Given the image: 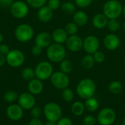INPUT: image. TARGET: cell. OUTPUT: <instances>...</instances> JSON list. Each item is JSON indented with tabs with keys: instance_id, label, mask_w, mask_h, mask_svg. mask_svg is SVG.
<instances>
[{
	"instance_id": "obj_1",
	"label": "cell",
	"mask_w": 125,
	"mask_h": 125,
	"mask_svg": "<svg viewBox=\"0 0 125 125\" xmlns=\"http://www.w3.org/2000/svg\"><path fill=\"white\" fill-rule=\"evenodd\" d=\"M96 83L91 78L82 79L76 86V92L78 95L84 100L92 97L96 92Z\"/></svg>"
},
{
	"instance_id": "obj_2",
	"label": "cell",
	"mask_w": 125,
	"mask_h": 125,
	"mask_svg": "<svg viewBox=\"0 0 125 125\" xmlns=\"http://www.w3.org/2000/svg\"><path fill=\"white\" fill-rule=\"evenodd\" d=\"M123 6L119 0H108L103 7V13L108 19L119 18L122 14Z\"/></svg>"
},
{
	"instance_id": "obj_3",
	"label": "cell",
	"mask_w": 125,
	"mask_h": 125,
	"mask_svg": "<svg viewBox=\"0 0 125 125\" xmlns=\"http://www.w3.org/2000/svg\"><path fill=\"white\" fill-rule=\"evenodd\" d=\"M66 49L62 44L52 42L46 50V55L48 59L53 62H60L65 59Z\"/></svg>"
},
{
	"instance_id": "obj_4",
	"label": "cell",
	"mask_w": 125,
	"mask_h": 125,
	"mask_svg": "<svg viewBox=\"0 0 125 125\" xmlns=\"http://www.w3.org/2000/svg\"><path fill=\"white\" fill-rule=\"evenodd\" d=\"M14 35L18 41L21 42H28L34 37V31L31 26L27 23H22L15 28Z\"/></svg>"
},
{
	"instance_id": "obj_5",
	"label": "cell",
	"mask_w": 125,
	"mask_h": 125,
	"mask_svg": "<svg viewBox=\"0 0 125 125\" xmlns=\"http://www.w3.org/2000/svg\"><path fill=\"white\" fill-rule=\"evenodd\" d=\"M43 114L46 119L49 122H56L62 115V110L59 105L56 103L50 102L45 105Z\"/></svg>"
},
{
	"instance_id": "obj_6",
	"label": "cell",
	"mask_w": 125,
	"mask_h": 125,
	"mask_svg": "<svg viewBox=\"0 0 125 125\" xmlns=\"http://www.w3.org/2000/svg\"><path fill=\"white\" fill-rule=\"evenodd\" d=\"M34 73L35 77L42 81L51 78L53 73V68L49 62L42 61L37 64L34 69Z\"/></svg>"
},
{
	"instance_id": "obj_7",
	"label": "cell",
	"mask_w": 125,
	"mask_h": 125,
	"mask_svg": "<svg viewBox=\"0 0 125 125\" xmlns=\"http://www.w3.org/2000/svg\"><path fill=\"white\" fill-rule=\"evenodd\" d=\"M25 62L24 53L18 49L10 50L6 56V63L11 67L17 68L23 64Z\"/></svg>"
},
{
	"instance_id": "obj_8",
	"label": "cell",
	"mask_w": 125,
	"mask_h": 125,
	"mask_svg": "<svg viewBox=\"0 0 125 125\" xmlns=\"http://www.w3.org/2000/svg\"><path fill=\"white\" fill-rule=\"evenodd\" d=\"M29 5L26 2L21 0L15 1L11 5L10 12L13 17L17 19H23L29 14Z\"/></svg>"
},
{
	"instance_id": "obj_9",
	"label": "cell",
	"mask_w": 125,
	"mask_h": 125,
	"mask_svg": "<svg viewBox=\"0 0 125 125\" xmlns=\"http://www.w3.org/2000/svg\"><path fill=\"white\" fill-rule=\"evenodd\" d=\"M51 84L57 89H64L67 88L70 84V78L67 74L62 73V71L54 72L51 77Z\"/></svg>"
},
{
	"instance_id": "obj_10",
	"label": "cell",
	"mask_w": 125,
	"mask_h": 125,
	"mask_svg": "<svg viewBox=\"0 0 125 125\" xmlns=\"http://www.w3.org/2000/svg\"><path fill=\"white\" fill-rule=\"evenodd\" d=\"M116 114L111 108H103L97 114V120L100 125H112L116 120Z\"/></svg>"
},
{
	"instance_id": "obj_11",
	"label": "cell",
	"mask_w": 125,
	"mask_h": 125,
	"mask_svg": "<svg viewBox=\"0 0 125 125\" xmlns=\"http://www.w3.org/2000/svg\"><path fill=\"white\" fill-rule=\"evenodd\" d=\"M100 40L94 35H88L83 40V49L87 54H94L99 50Z\"/></svg>"
},
{
	"instance_id": "obj_12",
	"label": "cell",
	"mask_w": 125,
	"mask_h": 125,
	"mask_svg": "<svg viewBox=\"0 0 125 125\" xmlns=\"http://www.w3.org/2000/svg\"><path fill=\"white\" fill-rule=\"evenodd\" d=\"M18 105L23 110H31L36 103V100L34 95L29 92H23L18 96Z\"/></svg>"
},
{
	"instance_id": "obj_13",
	"label": "cell",
	"mask_w": 125,
	"mask_h": 125,
	"mask_svg": "<svg viewBox=\"0 0 125 125\" xmlns=\"http://www.w3.org/2000/svg\"><path fill=\"white\" fill-rule=\"evenodd\" d=\"M67 48L72 52H78L83 48V40L78 35H70L68 36L66 42Z\"/></svg>"
},
{
	"instance_id": "obj_14",
	"label": "cell",
	"mask_w": 125,
	"mask_h": 125,
	"mask_svg": "<svg viewBox=\"0 0 125 125\" xmlns=\"http://www.w3.org/2000/svg\"><path fill=\"white\" fill-rule=\"evenodd\" d=\"M7 117L12 121H19L23 116V109L18 104H11L6 111Z\"/></svg>"
},
{
	"instance_id": "obj_15",
	"label": "cell",
	"mask_w": 125,
	"mask_h": 125,
	"mask_svg": "<svg viewBox=\"0 0 125 125\" xmlns=\"http://www.w3.org/2000/svg\"><path fill=\"white\" fill-rule=\"evenodd\" d=\"M120 43L121 41L119 37L114 33L107 34L103 40L104 46L109 51H115L118 49Z\"/></svg>"
},
{
	"instance_id": "obj_16",
	"label": "cell",
	"mask_w": 125,
	"mask_h": 125,
	"mask_svg": "<svg viewBox=\"0 0 125 125\" xmlns=\"http://www.w3.org/2000/svg\"><path fill=\"white\" fill-rule=\"evenodd\" d=\"M35 45L40 48H47L53 42L51 34L47 31H41L38 33L35 37Z\"/></svg>"
},
{
	"instance_id": "obj_17",
	"label": "cell",
	"mask_w": 125,
	"mask_h": 125,
	"mask_svg": "<svg viewBox=\"0 0 125 125\" xmlns=\"http://www.w3.org/2000/svg\"><path fill=\"white\" fill-rule=\"evenodd\" d=\"M37 15L40 21L42 23H48L52 19L53 12L48 5H44L43 7L38 9Z\"/></svg>"
},
{
	"instance_id": "obj_18",
	"label": "cell",
	"mask_w": 125,
	"mask_h": 125,
	"mask_svg": "<svg viewBox=\"0 0 125 125\" xmlns=\"http://www.w3.org/2000/svg\"><path fill=\"white\" fill-rule=\"evenodd\" d=\"M68 36L69 35L67 34V31L63 28H56L53 31L51 34L53 42L56 43H59V44L64 43Z\"/></svg>"
},
{
	"instance_id": "obj_19",
	"label": "cell",
	"mask_w": 125,
	"mask_h": 125,
	"mask_svg": "<svg viewBox=\"0 0 125 125\" xmlns=\"http://www.w3.org/2000/svg\"><path fill=\"white\" fill-rule=\"evenodd\" d=\"M28 90L29 92L33 95L40 94L43 91V83L42 81L37 78L29 81L28 83Z\"/></svg>"
},
{
	"instance_id": "obj_20",
	"label": "cell",
	"mask_w": 125,
	"mask_h": 125,
	"mask_svg": "<svg viewBox=\"0 0 125 125\" xmlns=\"http://www.w3.org/2000/svg\"><path fill=\"white\" fill-rule=\"evenodd\" d=\"M108 18L103 13H97L93 16L92 23L94 28L97 29H102L107 26Z\"/></svg>"
},
{
	"instance_id": "obj_21",
	"label": "cell",
	"mask_w": 125,
	"mask_h": 125,
	"mask_svg": "<svg viewBox=\"0 0 125 125\" xmlns=\"http://www.w3.org/2000/svg\"><path fill=\"white\" fill-rule=\"evenodd\" d=\"M73 22L78 26H83L86 25L89 21V16L87 13L83 10H78L73 15Z\"/></svg>"
},
{
	"instance_id": "obj_22",
	"label": "cell",
	"mask_w": 125,
	"mask_h": 125,
	"mask_svg": "<svg viewBox=\"0 0 125 125\" xmlns=\"http://www.w3.org/2000/svg\"><path fill=\"white\" fill-rule=\"evenodd\" d=\"M95 63L96 62L94 61L93 55H92V54H86V55H85L82 58V59L81 61V67L83 69H86V70L92 69L94 66Z\"/></svg>"
},
{
	"instance_id": "obj_23",
	"label": "cell",
	"mask_w": 125,
	"mask_h": 125,
	"mask_svg": "<svg viewBox=\"0 0 125 125\" xmlns=\"http://www.w3.org/2000/svg\"><path fill=\"white\" fill-rule=\"evenodd\" d=\"M86 110L85 105L80 101H76L73 103L71 106V111L73 114L75 116H81L83 114Z\"/></svg>"
},
{
	"instance_id": "obj_24",
	"label": "cell",
	"mask_w": 125,
	"mask_h": 125,
	"mask_svg": "<svg viewBox=\"0 0 125 125\" xmlns=\"http://www.w3.org/2000/svg\"><path fill=\"white\" fill-rule=\"evenodd\" d=\"M86 109L89 112H94L99 108V102L98 100L94 97H90L86 100V102L84 103Z\"/></svg>"
},
{
	"instance_id": "obj_25",
	"label": "cell",
	"mask_w": 125,
	"mask_h": 125,
	"mask_svg": "<svg viewBox=\"0 0 125 125\" xmlns=\"http://www.w3.org/2000/svg\"><path fill=\"white\" fill-rule=\"evenodd\" d=\"M61 9L66 15H73L76 11V5L75 4L71 1H64L61 4Z\"/></svg>"
},
{
	"instance_id": "obj_26",
	"label": "cell",
	"mask_w": 125,
	"mask_h": 125,
	"mask_svg": "<svg viewBox=\"0 0 125 125\" xmlns=\"http://www.w3.org/2000/svg\"><path fill=\"white\" fill-rule=\"evenodd\" d=\"M59 69L62 73L69 74L73 70V64L71 61L64 59L59 62Z\"/></svg>"
},
{
	"instance_id": "obj_27",
	"label": "cell",
	"mask_w": 125,
	"mask_h": 125,
	"mask_svg": "<svg viewBox=\"0 0 125 125\" xmlns=\"http://www.w3.org/2000/svg\"><path fill=\"white\" fill-rule=\"evenodd\" d=\"M109 92L114 94H118L122 92L123 89V86L121 82L118 81H114L110 83L108 86Z\"/></svg>"
},
{
	"instance_id": "obj_28",
	"label": "cell",
	"mask_w": 125,
	"mask_h": 125,
	"mask_svg": "<svg viewBox=\"0 0 125 125\" xmlns=\"http://www.w3.org/2000/svg\"><path fill=\"white\" fill-rule=\"evenodd\" d=\"M21 77L24 81H30L35 78L34 70L31 67H26L21 72Z\"/></svg>"
},
{
	"instance_id": "obj_29",
	"label": "cell",
	"mask_w": 125,
	"mask_h": 125,
	"mask_svg": "<svg viewBox=\"0 0 125 125\" xmlns=\"http://www.w3.org/2000/svg\"><path fill=\"white\" fill-rule=\"evenodd\" d=\"M18 96L19 95L17 94L16 92H15L13 90H8L4 94L3 98L7 103H12L15 102L16 100H18Z\"/></svg>"
},
{
	"instance_id": "obj_30",
	"label": "cell",
	"mask_w": 125,
	"mask_h": 125,
	"mask_svg": "<svg viewBox=\"0 0 125 125\" xmlns=\"http://www.w3.org/2000/svg\"><path fill=\"white\" fill-rule=\"evenodd\" d=\"M108 29L114 33L116 31H117L120 27H121V23L120 21L118 20V18H115V19H109L108 22V25H107Z\"/></svg>"
},
{
	"instance_id": "obj_31",
	"label": "cell",
	"mask_w": 125,
	"mask_h": 125,
	"mask_svg": "<svg viewBox=\"0 0 125 125\" xmlns=\"http://www.w3.org/2000/svg\"><path fill=\"white\" fill-rule=\"evenodd\" d=\"M78 26L73 21V22H69L64 27L65 31H67V34L70 35H74L76 34L78 31Z\"/></svg>"
},
{
	"instance_id": "obj_32",
	"label": "cell",
	"mask_w": 125,
	"mask_h": 125,
	"mask_svg": "<svg viewBox=\"0 0 125 125\" xmlns=\"http://www.w3.org/2000/svg\"><path fill=\"white\" fill-rule=\"evenodd\" d=\"M48 0H26L27 4L34 9H39L45 5Z\"/></svg>"
},
{
	"instance_id": "obj_33",
	"label": "cell",
	"mask_w": 125,
	"mask_h": 125,
	"mask_svg": "<svg viewBox=\"0 0 125 125\" xmlns=\"http://www.w3.org/2000/svg\"><path fill=\"white\" fill-rule=\"evenodd\" d=\"M62 99L66 102H71L74 99V93L72 91V89L69 88H65L62 90Z\"/></svg>"
},
{
	"instance_id": "obj_34",
	"label": "cell",
	"mask_w": 125,
	"mask_h": 125,
	"mask_svg": "<svg viewBox=\"0 0 125 125\" xmlns=\"http://www.w3.org/2000/svg\"><path fill=\"white\" fill-rule=\"evenodd\" d=\"M92 55H93V57H94V61H95L96 63H99V64L103 63L105 61V53L103 51H100L99 50L97 51H96Z\"/></svg>"
},
{
	"instance_id": "obj_35",
	"label": "cell",
	"mask_w": 125,
	"mask_h": 125,
	"mask_svg": "<svg viewBox=\"0 0 125 125\" xmlns=\"http://www.w3.org/2000/svg\"><path fill=\"white\" fill-rule=\"evenodd\" d=\"M61 1L60 0H48L47 5L53 11L58 10L59 7H61Z\"/></svg>"
},
{
	"instance_id": "obj_36",
	"label": "cell",
	"mask_w": 125,
	"mask_h": 125,
	"mask_svg": "<svg viewBox=\"0 0 125 125\" xmlns=\"http://www.w3.org/2000/svg\"><path fill=\"white\" fill-rule=\"evenodd\" d=\"M93 0H75V4L80 8H86L89 7Z\"/></svg>"
},
{
	"instance_id": "obj_37",
	"label": "cell",
	"mask_w": 125,
	"mask_h": 125,
	"mask_svg": "<svg viewBox=\"0 0 125 125\" xmlns=\"http://www.w3.org/2000/svg\"><path fill=\"white\" fill-rule=\"evenodd\" d=\"M97 119L92 116V115H88L86 116L83 119V125H95L97 123Z\"/></svg>"
},
{
	"instance_id": "obj_38",
	"label": "cell",
	"mask_w": 125,
	"mask_h": 125,
	"mask_svg": "<svg viewBox=\"0 0 125 125\" xmlns=\"http://www.w3.org/2000/svg\"><path fill=\"white\" fill-rule=\"evenodd\" d=\"M42 114V110L40 107L34 105L31 109V115L32 118L34 119H39Z\"/></svg>"
},
{
	"instance_id": "obj_39",
	"label": "cell",
	"mask_w": 125,
	"mask_h": 125,
	"mask_svg": "<svg viewBox=\"0 0 125 125\" xmlns=\"http://www.w3.org/2000/svg\"><path fill=\"white\" fill-rule=\"evenodd\" d=\"M56 125H73V121L68 117H61L57 122Z\"/></svg>"
},
{
	"instance_id": "obj_40",
	"label": "cell",
	"mask_w": 125,
	"mask_h": 125,
	"mask_svg": "<svg viewBox=\"0 0 125 125\" xmlns=\"http://www.w3.org/2000/svg\"><path fill=\"white\" fill-rule=\"evenodd\" d=\"M42 48L37 45H34L31 48V53H32V55H34L35 56H40L42 53Z\"/></svg>"
},
{
	"instance_id": "obj_41",
	"label": "cell",
	"mask_w": 125,
	"mask_h": 125,
	"mask_svg": "<svg viewBox=\"0 0 125 125\" xmlns=\"http://www.w3.org/2000/svg\"><path fill=\"white\" fill-rule=\"evenodd\" d=\"M10 49L9 48V46L7 44H0V53L4 55V56H7V54L10 52Z\"/></svg>"
},
{
	"instance_id": "obj_42",
	"label": "cell",
	"mask_w": 125,
	"mask_h": 125,
	"mask_svg": "<svg viewBox=\"0 0 125 125\" xmlns=\"http://www.w3.org/2000/svg\"><path fill=\"white\" fill-rule=\"evenodd\" d=\"M13 0H1L0 1V4L2 7H10L11 5L13 3Z\"/></svg>"
},
{
	"instance_id": "obj_43",
	"label": "cell",
	"mask_w": 125,
	"mask_h": 125,
	"mask_svg": "<svg viewBox=\"0 0 125 125\" xmlns=\"http://www.w3.org/2000/svg\"><path fill=\"white\" fill-rule=\"evenodd\" d=\"M28 125H44L43 123L42 122V121L40 119H34L32 118L30 122H29Z\"/></svg>"
},
{
	"instance_id": "obj_44",
	"label": "cell",
	"mask_w": 125,
	"mask_h": 125,
	"mask_svg": "<svg viewBox=\"0 0 125 125\" xmlns=\"http://www.w3.org/2000/svg\"><path fill=\"white\" fill-rule=\"evenodd\" d=\"M6 63V56L0 53V67H3Z\"/></svg>"
},
{
	"instance_id": "obj_45",
	"label": "cell",
	"mask_w": 125,
	"mask_h": 125,
	"mask_svg": "<svg viewBox=\"0 0 125 125\" xmlns=\"http://www.w3.org/2000/svg\"><path fill=\"white\" fill-rule=\"evenodd\" d=\"M44 125H56V122H49V121H48Z\"/></svg>"
},
{
	"instance_id": "obj_46",
	"label": "cell",
	"mask_w": 125,
	"mask_h": 125,
	"mask_svg": "<svg viewBox=\"0 0 125 125\" xmlns=\"http://www.w3.org/2000/svg\"><path fill=\"white\" fill-rule=\"evenodd\" d=\"M3 41H4V36H3V34L0 32V44H1Z\"/></svg>"
},
{
	"instance_id": "obj_47",
	"label": "cell",
	"mask_w": 125,
	"mask_h": 125,
	"mask_svg": "<svg viewBox=\"0 0 125 125\" xmlns=\"http://www.w3.org/2000/svg\"><path fill=\"white\" fill-rule=\"evenodd\" d=\"M122 29H124V31H125V21L123 22V23H122Z\"/></svg>"
},
{
	"instance_id": "obj_48",
	"label": "cell",
	"mask_w": 125,
	"mask_h": 125,
	"mask_svg": "<svg viewBox=\"0 0 125 125\" xmlns=\"http://www.w3.org/2000/svg\"><path fill=\"white\" fill-rule=\"evenodd\" d=\"M122 13H123L124 16L125 17V5L123 7V11H122Z\"/></svg>"
},
{
	"instance_id": "obj_49",
	"label": "cell",
	"mask_w": 125,
	"mask_h": 125,
	"mask_svg": "<svg viewBox=\"0 0 125 125\" xmlns=\"http://www.w3.org/2000/svg\"><path fill=\"white\" fill-rule=\"evenodd\" d=\"M123 125H125V116L124 117V119H123V124H122Z\"/></svg>"
},
{
	"instance_id": "obj_50",
	"label": "cell",
	"mask_w": 125,
	"mask_h": 125,
	"mask_svg": "<svg viewBox=\"0 0 125 125\" xmlns=\"http://www.w3.org/2000/svg\"><path fill=\"white\" fill-rule=\"evenodd\" d=\"M124 65H125V62H124Z\"/></svg>"
},
{
	"instance_id": "obj_51",
	"label": "cell",
	"mask_w": 125,
	"mask_h": 125,
	"mask_svg": "<svg viewBox=\"0 0 125 125\" xmlns=\"http://www.w3.org/2000/svg\"></svg>"
},
{
	"instance_id": "obj_52",
	"label": "cell",
	"mask_w": 125,
	"mask_h": 125,
	"mask_svg": "<svg viewBox=\"0 0 125 125\" xmlns=\"http://www.w3.org/2000/svg\"></svg>"
},
{
	"instance_id": "obj_53",
	"label": "cell",
	"mask_w": 125,
	"mask_h": 125,
	"mask_svg": "<svg viewBox=\"0 0 125 125\" xmlns=\"http://www.w3.org/2000/svg\"><path fill=\"white\" fill-rule=\"evenodd\" d=\"M0 1H1V0H0Z\"/></svg>"
}]
</instances>
